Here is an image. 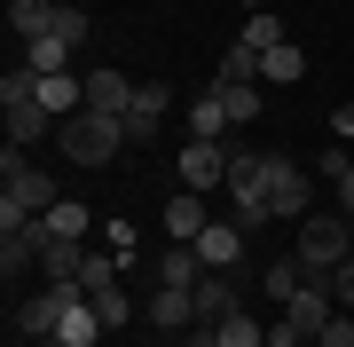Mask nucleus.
Wrapping results in <instances>:
<instances>
[{
  "mask_svg": "<svg viewBox=\"0 0 354 347\" xmlns=\"http://www.w3.org/2000/svg\"><path fill=\"white\" fill-rule=\"evenodd\" d=\"M165 111H174V87H165V79H142V87H134V111H127V142L150 150V134L165 127Z\"/></svg>",
  "mask_w": 354,
  "mask_h": 347,
  "instance_id": "1a4fd4ad",
  "label": "nucleus"
},
{
  "mask_svg": "<svg viewBox=\"0 0 354 347\" xmlns=\"http://www.w3.org/2000/svg\"><path fill=\"white\" fill-rule=\"evenodd\" d=\"M87 300H95V316L111 323V332H127V323H134V292H127V284H111V292H87Z\"/></svg>",
  "mask_w": 354,
  "mask_h": 347,
  "instance_id": "c85d7f7f",
  "label": "nucleus"
},
{
  "mask_svg": "<svg viewBox=\"0 0 354 347\" xmlns=\"http://www.w3.org/2000/svg\"><path fill=\"white\" fill-rule=\"evenodd\" d=\"M260 339H268V323H260L252 308H236V316L213 323V347H260Z\"/></svg>",
  "mask_w": 354,
  "mask_h": 347,
  "instance_id": "393cba45",
  "label": "nucleus"
},
{
  "mask_svg": "<svg viewBox=\"0 0 354 347\" xmlns=\"http://www.w3.org/2000/svg\"><path fill=\"white\" fill-rule=\"evenodd\" d=\"M55 8H64V0H8V24H16V39H39L55 24Z\"/></svg>",
  "mask_w": 354,
  "mask_h": 347,
  "instance_id": "a878e982",
  "label": "nucleus"
},
{
  "mask_svg": "<svg viewBox=\"0 0 354 347\" xmlns=\"http://www.w3.org/2000/svg\"><path fill=\"white\" fill-rule=\"evenodd\" d=\"M346 150H354V142H346Z\"/></svg>",
  "mask_w": 354,
  "mask_h": 347,
  "instance_id": "f704fd0d",
  "label": "nucleus"
},
{
  "mask_svg": "<svg viewBox=\"0 0 354 347\" xmlns=\"http://www.w3.org/2000/svg\"><path fill=\"white\" fill-rule=\"evenodd\" d=\"M165 347H174V339H165Z\"/></svg>",
  "mask_w": 354,
  "mask_h": 347,
  "instance_id": "c9c22d12",
  "label": "nucleus"
},
{
  "mask_svg": "<svg viewBox=\"0 0 354 347\" xmlns=\"http://www.w3.org/2000/svg\"><path fill=\"white\" fill-rule=\"evenodd\" d=\"M95 237H102V244H111V253H118V260H134V229H127V221H102V229H95Z\"/></svg>",
  "mask_w": 354,
  "mask_h": 347,
  "instance_id": "7c9ffc66",
  "label": "nucleus"
},
{
  "mask_svg": "<svg viewBox=\"0 0 354 347\" xmlns=\"http://www.w3.org/2000/svg\"><path fill=\"white\" fill-rule=\"evenodd\" d=\"M268 213L276 221H307L315 213V181H307V166L283 158V150H268Z\"/></svg>",
  "mask_w": 354,
  "mask_h": 347,
  "instance_id": "7ed1b4c3",
  "label": "nucleus"
},
{
  "mask_svg": "<svg viewBox=\"0 0 354 347\" xmlns=\"http://www.w3.org/2000/svg\"><path fill=\"white\" fill-rule=\"evenodd\" d=\"M244 48H283V24H276V8H252V16H244Z\"/></svg>",
  "mask_w": 354,
  "mask_h": 347,
  "instance_id": "c756f323",
  "label": "nucleus"
},
{
  "mask_svg": "<svg viewBox=\"0 0 354 347\" xmlns=\"http://www.w3.org/2000/svg\"><path fill=\"white\" fill-rule=\"evenodd\" d=\"M24 347H32V339H24Z\"/></svg>",
  "mask_w": 354,
  "mask_h": 347,
  "instance_id": "4c0bfd02",
  "label": "nucleus"
},
{
  "mask_svg": "<svg viewBox=\"0 0 354 347\" xmlns=\"http://www.w3.org/2000/svg\"><path fill=\"white\" fill-rule=\"evenodd\" d=\"M213 95L228 103V118H236V127H252V118L268 111V87H260V79H244V87H213Z\"/></svg>",
  "mask_w": 354,
  "mask_h": 347,
  "instance_id": "bb28decb",
  "label": "nucleus"
},
{
  "mask_svg": "<svg viewBox=\"0 0 354 347\" xmlns=\"http://www.w3.org/2000/svg\"><path fill=\"white\" fill-rule=\"evenodd\" d=\"M330 206H339V213H354V166H346L339 181H330Z\"/></svg>",
  "mask_w": 354,
  "mask_h": 347,
  "instance_id": "2f4dec72",
  "label": "nucleus"
},
{
  "mask_svg": "<svg viewBox=\"0 0 354 347\" xmlns=\"http://www.w3.org/2000/svg\"><path fill=\"white\" fill-rule=\"evenodd\" d=\"M228 127H236V118H228V103L205 87L197 103H189V142H228Z\"/></svg>",
  "mask_w": 354,
  "mask_h": 347,
  "instance_id": "a211bd4d",
  "label": "nucleus"
},
{
  "mask_svg": "<svg viewBox=\"0 0 354 347\" xmlns=\"http://www.w3.org/2000/svg\"><path fill=\"white\" fill-rule=\"evenodd\" d=\"M0 111H8V142H16V150H32V142L55 127V118L39 111V103H0Z\"/></svg>",
  "mask_w": 354,
  "mask_h": 347,
  "instance_id": "b1692460",
  "label": "nucleus"
},
{
  "mask_svg": "<svg viewBox=\"0 0 354 347\" xmlns=\"http://www.w3.org/2000/svg\"><path fill=\"white\" fill-rule=\"evenodd\" d=\"M244 79H260V48H221V64H213V87H244Z\"/></svg>",
  "mask_w": 354,
  "mask_h": 347,
  "instance_id": "4be33fe9",
  "label": "nucleus"
},
{
  "mask_svg": "<svg viewBox=\"0 0 354 347\" xmlns=\"http://www.w3.org/2000/svg\"><path fill=\"white\" fill-rule=\"evenodd\" d=\"M71 292H79V284H39V292H24V300H16V332H24L32 347H48L55 323H64V308H71Z\"/></svg>",
  "mask_w": 354,
  "mask_h": 347,
  "instance_id": "39448f33",
  "label": "nucleus"
},
{
  "mask_svg": "<svg viewBox=\"0 0 354 347\" xmlns=\"http://www.w3.org/2000/svg\"><path fill=\"white\" fill-rule=\"evenodd\" d=\"M39 111L64 127V111H87V79H71V71H48L39 79Z\"/></svg>",
  "mask_w": 354,
  "mask_h": 347,
  "instance_id": "dca6fc26",
  "label": "nucleus"
},
{
  "mask_svg": "<svg viewBox=\"0 0 354 347\" xmlns=\"http://www.w3.org/2000/svg\"><path fill=\"white\" fill-rule=\"evenodd\" d=\"M299 292H307V269H299V260H276V269H268V300H276V316H283Z\"/></svg>",
  "mask_w": 354,
  "mask_h": 347,
  "instance_id": "cd10ccee",
  "label": "nucleus"
},
{
  "mask_svg": "<svg viewBox=\"0 0 354 347\" xmlns=\"http://www.w3.org/2000/svg\"><path fill=\"white\" fill-rule=\"evenodd\" d=\"M197 276H205V253H197V244H165V253H158V284L197 292Z\"/></svg>",
  "mask_w": 354,
  "mask_h": 347,
  "instance_id": "f3484780",
  "label": "nucleus"
},
{
  "mask_svg": "<svg viewBox=\"0 0 354 347\" xmlns=\"http://www.w3.org/2000/svg\"><path fill=\"white\" fill-rule=\"evenodd\" d=\"M79 260H87V244H79V237H48L39 276H48V284H79Z\"/></svg>",
  "mask_w": 354,
  "mask_h": 347,
  "instance_id": "6ab92c4d",
  "label": "nucleus"
},
{
  "mask_svg": "<svg viewBox=\"0 0 354 347\" xmlns=\"http://www.w3.org/2000/svg\"><path fill=\"white\" fill-rule=\"evenodd\" d=\"M55 142H64L71 166H111V158L127 150V118H111V111H71L64 127H55Z\"/></svg>",
  "mask_w": 354,
  "mask_h": 347,
  "instance_id": "f03ea898",
  "label": "nucleus"
},
{
  "mask_svg": "<svg viewBox=\"0 0 354 347\" xmlns=\"http://www.w3.org/2000/svg\"><path fill=\"white\" fill-rule=\"evenodd\" d=\"M181 347H189V339H181Z\"/></svg>",
  "mask_w": 354,
  "mask_h": 347,
  "instance_id": "e433bc0d",
  "label": "nucleus"
},
{
  "mask_svg": "<svg viewBox=\"0 0 354 347\" xmlns=\"http://www.w3.org/2000/svg\"><path fill=\"white\" fill-rule=\"evenodd\" d=\"M142 308H150V323H158V332H197V292H174V284H158Z\"/></svg>",
  "mask_w": 354,
  "mask_h": 347,
  "instance_id": "9b49d317",
  "label": "nucleus"
},
{
  "mask_svg": "<svg viewBox=\"0 0 354 347\" xmlns=\"http://www.w3.org/2000/svg\"><path fill=\"white\" fill-rule=\"evenodd\" d=\"M299 79H307V55L291 48V39H283V48H268V55H260V87H299Z\"/></svg>",
  "mask_w": 354,
  "mask_h": 347,
  "instance_id": "aec40b11",
  "label": "nucleus"
},
{
  "mask_svg": "<svg viewBox=\"0 0 354 347\" xmlns=\"http://www.w3.org/2000/svg\"><path fill=\"white\" fill-rule=\"evenodd\" d=\"M228 190H236V221L260 229L268 221V158L244 150V142H228Z\"/></svg>",
  "mask_w": 354,
  "mask_h": 347,
  "instance_id": "20e7f679",
  "label": "nucleus"
},
{
  "mask_svg": "<svg viewBox=\"0 0 354 347\" xmlns=\"http://www.w3.org/2000/svg\"><path fill=\"white\" fill-rule=\"evenodd\" d=\"M205 229H213V213H205V197H197V190L165 197V237H174V244H197Z\"/></svg>",
  "mask_w": 354,
  "mask_h": 347,
  "instance_id": "f8f14e48",
  "label": "nucleus"
},
{
  "mask_svg": "<svg viewBox=\"0 0 354 347\" xmlns=\"http://www.w3.org/2000/svg\"><path fill=\"white\" fill-rule=\"evenodd\" d=\"M174 174H181V190H197V197L221 190L228 181V142H181V166Z\"/></svg>",
  "mask_w": 354,
  "mask_h": 347,
  "instance_id": "423d86ee",
  "label": "nucleus"
},
{
  "mask_svg": "<svg viewBox=\"0 0 354 347\" xmlns=\"http://www.w3.org/2000/svg\"><path fill=\"white\" fill-rule=\"evenodd\" d=\"M330 134H339V142H354V103H346V111H330Z\"/></svg>",
  "mask_w": 354,
  "mask_h": 347,
  "instance_id": "473e14b6",
  "label": "nucleus"
},
{
  "mask_svg": "<svg viewBox=\"0 0 354 347\" xmlns=\"http://www.w3.org/2000/svg\"><path fill=\"white\" fill-rule=\"evenodd\" d=\"M87 111L127 118V111H134V79H127V71H87Z\"/></svg>",
  "mask_w": 354,
  "mask_h": 347,
  "instance_id": "2eb2a0df",
  "label": "nucleus"
},
{
  "mask_svg": "<svg viewBox=\"0 0 354 347\" xmlns=\"http://www.w3.org/2000/svg\"><path fill=\"white\" fill-rule=\"evenodd\" d=\"M118 269H127V260H118L111 244H87V260H79V292H111Z\"/></svg>",
  "mask_w": 354,
  "mask_h": 347,
  "instance_id": "412c9836",
  "label": "nucleus"
},
{
  "mask_svg": "<svg viewBox=\"0 0 354 347\" xmlns=\"http://www.w3.org/2000/svg\"><path fill=\"white\" fill-rule=\"evenodd\" d=\"M283 323H299L307 339H323L330 323H339V300H330V276H307V292L283 308Z\"/></svg>",
  "mask_w": 354,
  "mask_h": 347,
  "instance_id": "6e6552de",
  "label": "nucleus"
},
{
  "mask_svg": "<svg viewBox=\"0 0 354 347\" xmlns=\"http://www.w3.org/2000/svg\"><path fill=\"white\" fill-rule=\"evenodd\" d=\"M244 308V292L228 284V269H205L197 276V323H221V316H236Z\"/></svg>",
  "mask_w": 354,
  "mask_h": 347,
  "instance_id": "ddd939ff",
  "label": "nucleus"
},
{
  "mask_svg": "<svg viewBox=\"0 0 354 347\" xmlns=\"http://www.w3.org/2000/svg\"><path fill=\"white\" fill-rule=\"evenodd\" d=\"M346 253H354V213H307L299 221V244H291V260H299L307 276H330V269H346Z\"/></svg>",
  "mask_w": 354,
  "mask_h": 347,
  "instance_id": "f257e3e1",
  "label": "nucleus"
},
{
  "mask_svg": "<svg viewBox=\"0 0 354 347\" xmlns=\"http://www.w3.org/2000/svg\"><path fill=\"white\" fill-rule=\"evenodd\" d=\"M244 237H252V229H244V221H213V229L197 237L205 269H236V260H244Z\"/></svg>",
  "mask_w": 354,
  "mask_h": 347,
  "instance_id": "4468645a",
  "label": "nucleus"
},
{
  "mask_svg": "<svg viewBox=\"0 0 354 347\" xmlns=\"http://www.w3.org/2000/svg\"><path fill=\"white\" fill-rule=\"evenodd\" d=\"M244 8H268V0H244Z\"/></svg>",
  "mask_w": 354,
  "mask_h": 347,
  "instance_id": "72a5a7b5",
  "label": "nucleus"
},
{
  "mask_svg": "<svg viewBox=\"0 0 354 347\" xmlns=\"http://www.w3.org/2000/svg\"><path fill=\"white\" fill-rule=\"evenodd\" d=\"M39 253H48V221H16V229H0V276H24V269H39Z\"/></svg>",
  "mask_w": 354,
  "mask_h": 347,
  "instance_id": "0eeeda50",
  "label": "nucleus"
},
{
  "mask_svg": "<svg viewBox=\"0 0 354 347\" xmlns=\"http://www.w3.org/2000/svg\"><path fill=\"white\" fill-rule=\"evenodd\" d=\"M102 332H111V323L95 316V300H87V292H71V308H64V323H55V339H48V347H95Z\"/></svg>",
  "mask_w": 354,
  "mask_h": 347,
  "instance_id": "9d476101",
  "label": "nucleus"
},
{
  "mask_svg": "<svg viewBox=\"0 0 354 347\" xmlns=\"http://www.w3.org/2000/svg\"><path fill=\"white\" fill-rule=\"evenodd\" d=\"M39 221H48V237H79V244L95 237V213H87V206H71V197H55Z\"/></svg>",
  "mask_w": 354,
  "mask_h": 347,
  "instance_id": "5701e85b",
  "label": "nucleus"
}]
</instances>
